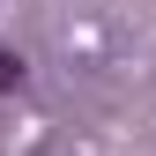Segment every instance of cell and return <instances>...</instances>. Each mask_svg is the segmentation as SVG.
I'll use <instances>...</instances> for the list:
<instances>
[{"label":"cell","mask_w":156,"mask_h":156,"mask_svg":"<svg viewBox=\"0 0 156 156\" xmlns=\"http://www.w3.org/2000/svg\"><path fill=\"white\" fill-rule=\"evenodd\" d=\"M15 82H23V60H15V52L0 45V89H15Z\"/></svg>","instance_id":"obj_1"}]
</instances>
